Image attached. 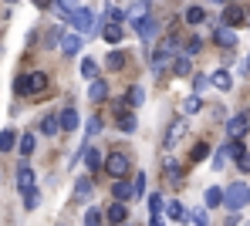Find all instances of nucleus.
I'll return each instance as SVG.
<instances>
[{
	"instance_id": "f257e3e1",
	"label": "nucleus",
	"mask_w": 250,
	"mask_h": 226,
	"mask_svg": "<svg viewBox=\"0 0 250 226\" xmlns=\"http://www.w3.org/2000/svg\"><path fill=\"white\" fill-rule=\"evenodd\" d=\"M44 88H47V75H44V71L21 75V78L14 81V91H17V94H41Z\"/></svg>"
},
{
	"instance_id": "f03ea898",
	"label": "nucleus",
	"mask_w": 250,
	"mask_h": 226,
	"mask_svg": "<svg viewBox=\"0 0 250 226\" xmlns=\"http://www.w3.org/2000/svg\"><path fill=\"white\" fill-rule=\"evenodd\" d=\"M176 54H179V41H176V38H166L163 44L156 47V54H152V68H156V71H163L166 64L176 61Z\"/></svg>"
},
{
	"instance_id": "7ed1b4c3",
	"label": "nucleus",
	"mask_w": 250,
	"mask_h": 226,
	"mask_svg": "<svg viewBox=\"0 0 250 226\" xmlns=\"http://www.w3.org/2000/svg\"><path fill=\"white\" fill-rule=\"evenodd\" d=\"M105 169H108V176H112V179H125V176H128V169H132V162H128V155H125V152H112V155H108V162H105Z\"/></svg>"
},
{
	"instance_id": "20e7f679",
	"label": "nucleus",
	"mask_w": 250,
	"mask_h": 226,
	"mask_svg": "<svg viewBox=\"0 0 250 226\" xmlns=\"http://www.w3.org/2000/svg\"><path fill=\"white\" fill-rule=\"evenodd\" d=\"M71 24H75V31H78V34H84V38H91V34L98 31V27H95V14H91L88 7L71 14Z\"/></svg>"
},
{
	"instance_id": "39448f33",
	"label": "nucleus",
	"mask_w": 250,
	"mask_h": 226,
	"mask_svg": "<svg viewBox=\"0 0 250 226\" xmlns=\"http://www.w3.org/2000/svg\"><path fill=\"white\" fill-rule=\"evenodd\" d=\"M247 203H250V189L244 182H233V186L227 189V206H230V209H240V206H247Z\"/></svg>"
},
{
	"instance_id": "423d86ee",
	"label": "nucleus",
	"mask_w": 250,
	"mask_h": 226,
	"mask_svg": "<svg viewBox=\"0 0 250 226\" xmlns=\"http://www.w3.org/2000/svg\"><path fill=\"white\" fill-rule=\"evenodd\" d=\"M244 20H247L244 7H237V3H227V7H223V17H220V24H227V27H244Z\"/></svg>"
},
{
	"instance_id": "0eeeda50",
	"label": "nucleus",
	"mask_w": 250,
	"mask_h": 226,
	"mask_svg": "<svg viewBox=\"0 0 250 226\" xmlns=\"http://www.w3.org/2000/svg\"><path fill=\"white\" fill-rule=\"evenodd\" d=\"M250 129V118H247V112H240V115H233V118H227V135L230 138H240L244 132Z\"/></svg>"
},
{
	"instance_id": "6e6552de",
	"label": "nucleus",
	"mask_w": 250,
	"mask_h": 226,
	"mask_svg": "<svg viewBox=\"0 0 250 226\" xmlns=\"http://www.w3.org/2000/svg\"><path fill=\"white\" fill-rule=\"evenodd\" d=\"M132 27H135V34H139L142 41H152L156 31H159V20H156V17H142V20H135Z\"/></svg>"
},
{
	"instance_id": "1a4fd4ad",
	"label": "nucleus",
	"mask_w": 250,
	"mask_h": 226,
	"mask_svg": "<svg viewBox=\"0 0 250 226\" xmlns=\"http://www.w3.org/2000/svg\"><path fill=\"white\" fill-rule=\"evenodd\" d=\"M17 189H21V192L38 189V186H34V169H31L27 162H21V169H17Z\"/></svg>"
},
{
	"instance_id": "9d476101",
	"label": "nucleus",
	"mask_w": 250,
	"mask_h": 226,
	"mask_svg": "<svg viewBox=\"0 0 250 226\" xmlns=\"http://www.w3.org/2000/svg\"><path fill=\"white\" fill-rule=\"evenodd\" d=\"M213 41H216L220 47H237V34H233V27L220 24V27L213 31Z\"/></svg>"
},
{
	"instance_id": "9b49d317",
	"label": "nucleus",
	"mask_w": 250,
	"mask_h": 226,
	"mask_svg": "<svg viewBox=\"0 0 250 226\" xmlns=\"http://www.w3.org/2000/svg\"><path fill=\"white\" fill-rule=\"evenodd\" d=\"M166 209H169V220H172V223H193V216H189V209H186L183 203H176V199H172Z\"/></svg>"
},
{
	"instance_id": "f8f14e48",
	"label": "nucleus",
	"mask_w": 250,
	"mask_h": 226,
	"mask_svg": "<svg viewBox=\"0 0 250 226\" xmlns=\"http://www.w3.org/2000/svg\"><path fill=\"white\" fill-rule=\"evenodd\" d=\"M105 216H108V223H112V226H125L128 209H125V203H112V206L105 209Z\"/></svg>"
},
{
	"instance_id": "ddd939ff",
	"label": "nucleus",
	"mask_w": 250,
	"mask_h": 226,
	"mask_svg": "<svg viewBox=\"0 0 250 226\" xmlns=\"http://www.w3.org/2000/svg\"><path fill=\"white\" fill-rule=\"evenodd\" d=\"M61 51L71 57V54H78L82 51V34H61Z\"/></svg>"
},
{
	"instance_id": "4468645a",
	"label": "nucleus",
	"mask_w": 250,
	"mask_h": 226,
	"mask_svg": "<svg viewBox=\"0 0 250 226\" xmlns=\"http://www.w3.org/2000/svg\"><path fill=\"white\" fill-rule=\"evenodd\" d=\"M88 98L98 105V101H105L108 98V81L105 78H98V81H91V88H88Z\"/></svg>"
},
{
	"instance_id": "2eb2a0df",
	"label": "nucleus",
	"mask_w": 250,
	"mask_h": 226,
	"mask_svg": "<svg viewBox=\"0 0 250 226\" xmlns=\"http://www.w3.org/2000/svg\"><path fill=\"white\" fill-rule=\"evenodd\" d=\"M58 118H61V132H75L78 129V112L75 108H61Z\"/></svg>"
},
{
	"instance_id": "dca6fc26",
	"label": "nucleus",
	"mask_w": 250,
	"mask_h": 226,
	"mask_svg": "<svg viewBox=\"0 0 250 226\" xmlns=\"http://www.w3.org/2000/svg\"><path fill=\"white\" fill-rule=\"evenodd\" d=\"M209 85L220 88V91H230L233 88V78H230V71H213V75H209Z\"/></svg>"
},
{
	"instance_id": "f3484780",
	"label": "nucleus",
	"mask_w": 250,
	"mask_h": 226,
	"mask_svg": "<svg viewBox=\"0 0 250 226\" xmlns=\"http://www.w3.org/2000/svg\"><path fill=\"white\" fill-rule=\"evenodd\" d=\"M112 196H115V203L132 199V182H128V179H115V186H112Z\"/></svg>"
},
{
	"instance_id": "a211bd4d",
	"label": "nucleus",
	"mask_w": 250,
	"mask_h": 226,
	"mask_svg": "<svg viewBox=\"0 0 250 226\" xmlns=\"http://www.w3.org/2000/svg\"><path fill=\"white\" fill-rule=\"evenodd\" d=\"M102 38H105L108 44H122L125 31H122V27H119V24H108V27H102Z\"/></svg>"
},
{
	"instance_id": "6ab92c4d",
	"label": "nucleus",
	"mask_w": 250,
	"mask_h": 226,
	"mask_svg": "<svg viewBox=\"0 0 250 226\" xmlns=\"http://www.w3.org/2000/svg\"><path fill=\"white\" fill-rule=\"evenodd\" d=\"M41 132L44 135H58V132H61V118H58V115H44L41 118Z\"/></svg>"
},
{
	"instance_id": "aec40b11",
	"label": "nucleus",
	"mask_w": 250,
	"mask_h": 226,
	"mask_svg": "<svg viewBox=\"0 0 250 226\" xmlns=\"http://www.w3.org/2000/svg\"><path fill=\"white\" fill-rule=\"evenodd\" d=\"M142 17H149V0H135L128 7V20H142Z\"/></svg>"
},
{
	"instance_id": "412c9836",
	"label": "nucleus",
	"mask_w": 250,
	"mask_h": 226,
	"mask_svg": "<svg viewBox=\"0 0 250 226\" xmlns=\"http://www.w3.org/2000/svg\"><path fill=\"white\" fill-rule=\"evenodd\" d=\"M172 71H176L179 78H186V75L193 71V61H189V54H179V57L172 61Z\"/></svg>"
},
{
	"instance_id": "4be33fe9",
	"label": "nucleus",
	"mask_w": 250,
	"mask_h": 226,
	"mask_svg": "<svg viewBox=\"0 0 250 226\" xmlns=\"http://www.w3.org/2000/svg\"><path fill=\"white\" fill-rule=\"evenodd\" d=\"M82 159H84V166H88V169H98V166H102V152H98V149H91V145L82 149Z\"/></svg>"
},
{
	"instance_id": "5701e85b",
	"label": "nucleus",
	"mask_w": 250,
	"mask_h": 226,
	"mask_svg": "<svg viewBox=\"0 0 250 226\" xmlns=\"http://www.w3.org/2000/svg\"><path fill=\"white\" fill-rule=\"evenodd\" d=\"M91 192H95V186H91V179H78L75 182V199H91Z\"/></svg>"
},
{
	"instance_id": "b1692460",
	"label": "nucleus",
	"mask_w": 250,
	"mask_h": 226,
	"mask_svg": "<svg viewBox=\"0 0 250 226\" xmlns=\"http://www.w3.org/2000/svg\"><path fill=\"white\" fill-rule=\"evenodd\" d=\"M183 135H186V122H172V129H169V135H166V145L172 149Z\"/></svg>"
},
{
	"instance_id": "393cba45",
	"label": "nucleus",
	"mask_w": 250,
	"mask_h": 226,
	"mask_svg": "<svg viewBox=\"0 0 250 226\" xmlns=\"http://www.w3.org/2000/svg\"><path fill=\"white\" fill-rule=\"evenodd\" d=\"M142 101H146V91L139 88V85H132V88H128V94H125V105H132V108H139Z\"/></svg>"
},
{
	"instance_id": "a878e982",
	"label": "nucleus",
	"mask_w": 250,
	"mask_h": 226,
	"mask_svg": "<svg viewBox=\"0 0 250 226\" xmlns=\"http://www.w3.org/2000/svg\"><path fill=\"white\" fill-rule=\"evenodd\" d=\"M105 64H108L112 71H122V68H125V51H108Z\"/></svg>"
},
{
	"instance_id": "bb28decb",
	"label": "nucleus",
	"mask_w": 250,
	"mask_h": 226,
	"mask_svg": "<svg viewBox=\"0 0 250 226\" xmlns=\"http://www.w3.org/2000/svg\"><path fill=\"white\" fill-rule=\"evenodd\" d=\"M14 145H17V132L14 129H3L0 132V152H10Z\"/></svg>"
},
{
	"instance_id": "cd10ccee",
	"label": "nucleus",
	"mask_w": 250,
	"mask_h": 226,
	"mask_svg": "<svg viewBox=\"0 0 250 226\" xmlns=\"http://www.w3.org/2000/svg\"><path fill=\"white\" fill-rule=\"evenodd\" d=\"M200 108H203V98H200V94H189V98L183 101V115H196Z\"/></svg>"
},
{
	"instance_id": "c85d7f7f",
	"label": "nucleus",
	"mask_w": 250,
	"mask_h": 226,
	"mask_svg": "<svg viewBox=\"0 0 250 226\" xmlns=\"http://www.w3.org/2000/svg\"><path fill=\"white\" fill-rule=\"evenodd\" d=\"M34 145H38V138L31 135V132H24V135H21V142H17L21 155H31V152H34Z\"/></svg>"
},
{
	"instance_id": "c756f323",
	"label": "nucleus",
	"mask_w": 250,
	"mask_h": 226,
	"mask_svg": "<svg viewBox=\"0 0 250 226\" xmlns=\"http://www.w3.org/2000/svg\"><path fill=\"white\" fill-rule=\"evenodd\" d=\"M82 78H88V81H98V64H95L91 57H84V61H82Z\"/></svg>"
},
{
	"instance_id": "7c9ffc66",
	"label": "nucleus",
	"mask_w": 250,
	"mask_h": 226,
	"mask_svg": "<svg viewBox=\"0 0 250 226\" xmlns=\"http://www.w3.org/2000/svg\"><path fill=\"white\" fill-rule=\"evenodd\" d=\"M220 203H227V192H223V189H216V186L207 189V206H220Z\"/></svg>"
},
{
	"instance_id": "2f4dec72",
	"label": "nucleus",
	"mask_w": 250,
	"mask_h": 226,
	"mask_svg": "<svg viewBox=\"0 0 250 226\" xmlns=\"http://www.w3.org/2000/svg\"><path fill=\"white\" fill-rule=\"evenodd\" d=\"M203 20H207L203 7H186V24H203Z\"/></svg>"
},
{
	"instance_id": "473e14b6",
	"label": "nucleus",
	"mask_w": 250,
	"mask_h": 226,
	"mask_svg": "<svg viewBox=\"0 0 250 226\" xmlns=\"http://www.w3.org/2000/svg\"><path fill=\"white\" fill-rule=\"evenodd\" d=\"M98 132H102V118H98V115H91V118H88V125H84V135L95 138Z\"/></svg>"
},
{
	"instance_id": "72a5a7b5",
	"label": "nucleus",
	"mask_w": 250,
	"mask_h": 226,
	"mask_svg": "<svg viewBox=\"0 0 250 226\" xmlns=\"http://www.w3.org/2000/svg\"><path fill=\"white\" fill-rule=\"evenodd\" d=\"M163 172H166L169 182H179V179H183V172H179V166H176L172 159H166V169H163Z\"/></svg>"
},
{
	"instance_id": "f704fd0d",
	"label": "nucleus",
	"mask_w": 250,
	"mask_h": 226,
	"mask_svg": "<svg viewBox=\"0 0 250 226\" xmlns=\"http://www.w3.org/2000/svg\"><path fill=\"white\" fill-rule=\"evenodd\" d=\"M132 196H135V199L146 196V172H139V176L132 179Z\"/></svg>"
},
{
	"instance_id": "c9c22d12",
	"label": "nucleus",
	"mask_w": 250,
	"mask_h": 226,
	"mask_svg": "<svg viewBox=\"0 0 250 226\" xmlns=\"http://www.w3.org/2000/svg\"><path fill=\"white\" fill-rule=\"evenodd\" d=\"M209 155V145L207 142H196V145H193V155H189V159H193V162H200V159H207Z\"/></svg>"
},
{
	"instance_id": "e433bc0d",
	"label": "nucleus",
	"mask_w": 250,
	"mask_h": 226,
	"mask_svg": "<svg viewBox=\"0 0 250 226\" xmlns=\"http://www.w3.org/2000/svg\"><path fill=\"white\" fill-rule=\"evenodd\" d=\"M84 226H102V209H95V206H91V209L84 213Z\"/></svg>"
},
{
	"instance_id": "4c0bfd02",
	"label": "nucleus",
	"mask_w": 250,
	"mask_h": 226,
	"mask_svg": "<svg viewBox=\"0 0 250 226\" xmlns=\"http://www.w3.org/2000/svg\"><path fill=\"white\" fill-rule=\"evenodd\" d=\"M38 203H41V196H38V189H31V192H24V206H27V209H38Z\"/></svg>"
},
{
	"instance_id": "58836bf2",
	"label": "nucleus",
	"mask_w": 250,
	"mask_h": 226,
	"mask_svg": "<svg viewBox=\"0 0 250 226\" xmlns=\"http://www.w3.org/2000/svg\"><path fill=\"white\" fill-rule=\"evenodd\" d=\"M189 216H193V223H196V226H209V216H207V209H193Z\"/></svg>"
},
{
	"instance_id": "ea45409f",
	"label": "nucleus",
	"mask_w": 250,
	"mask_h": 226,
	"mask_svg": "<svg viewBox=\"0 0 250 226\" xmlns=\"http://www.w3.org/2000/svg\"><path fill=\"white\" fill-rule=\"evenodd\" d=\"M200 47H203V41H200V38H193V41H186V51H183V54H189V57H193V54H200Z\"/></svg>"
},
{
	"instance_id": "a19ab883",
	"label": "nucleus",
	"mask_w": 250,
	"mask_h": 226,
	"mask_svg": "<svg viewBox=\"0 0 250 226\" xmlns=\"http://www.w3.org/2000/svg\"><path fill=\"white\" fill-rule=\"evenodd\" d=\"M119 129H122V132H135V118H132V115H122V118H119Z\"/></svg>"
},
{
	"instance_id": "79ce46f5",
	"label": "nucleus",
	"mask_w": 250,
	"mask_h": 226,
	"mask_svg": "<svg viewBox=\"0 0 250 226\" xmlns=\"http://www.w3.org/2000/svg\"><path fill=\"white\" fill-rule=\"evenodd\" d=\"M149 209H152V216H159L163 213V196H149Z\"/></svg>"
},
{
	"instance_id": "37998d69",
	"label": "nucleus",
	"mask_w": 250,
	"mask_h": 226,
	"mask_svg": "<svg viewBox=\"0 0 250 226\" xmlns=\"http://www.w3.org/2000/svg\"><path fill=\"white\" fill-rule=\"evenodd\" d=\"M58 7H61V10H68V14L82 10V7H78V0H58Z\"/></svg>"
},
{
	"instance_id": "c03bdc74",
	"label": "nucleus",
	"mask_w": 250,
	"mask_h": 226,
	"mask_svg": "<svg viewBox=\"0 0 250 226\" xmlns=\"http://www.w3.org/2000/svg\"><path fill=\"white\" fill-rule=\"evenodd\" d=\"M207 85H209V78H207V75H193V88H196V91H203Z\"/></svg>"
},
{
	"instance_id": "a18cd8bd",
	"label": "nucleus",
	"mask_w": 250,
	"mask_h": 226,
	"mask_svg": "<svg viewBox=\"0 0 250 226\" xmlns=\"http://www.w3.org/2000/svg\"><path fill=\"white\" fill-rule=\"evenodd\" d=\"M223 159H227V149H220V152H216V155H213V169H216V172H220V169H223Z\"/></svg>"
},
{
	"instance_id": "49530a36",
	"label": "nucleus",
	"mask_w": 250,
	"mask_h": 226,
	"mask_svg": "<svg viewBox=\"0 0 250 226\" xmlns=\"http://www.w3.org/2000/svg\"><path fill=\"white\" fill-rule=\"evenodd\" d=\"M237 166H240V172H250V152H244V155L237 159Z\"/></svg>"
},
{
	"instance_id": "de8ad7c7",
	"label": "nucleus",
	"mask_w": 250,
	"mask_h": 226,
	"mask_svg": "<svg viewBox=\"0 0 250 226\" xmlns=\"http://www.w3.org/2000/svg\"><path fill=\"white\" fill-rule=\"evenodd\" d=\"M227 226H240V216H237V213H230V216H227Z\"/></svg>"
},
{
	"instance_id": "09e8293b",
	"label": "nucleus",
	"mask_w": 250,
	"mask_h": 226,
	"mask_svg": "<svg viewBox=\"0 0 250 226\" xmlns=\"http://www.w3.org/2000/svg\"><path fill=\"white\" fill-rule=\"evenodd\" d=\"M149 226H166V223H163V216H152V223H149Z\"/></svg>"
},
{
	"instance_id": "8fccbe9b",
	"label": "nucleus",
	"mask_w": 250,
	"mask_h": 226,
	"mask_svg": "<svg viewBox=\"0 0 250 226\" xmlns=\"http://www.w3.org/2000/svg\"><path fill=\"white\" fill-rule=\"evenodd\" d=\"M34 3H38V7H47V3H51V0H34Z\"/></svg>"
},
{
	"instance_id": "3c124183",
	"label": "nucleus",
	"mask_w": 250,
	"mask_h": 226,
	"mask_svg": "<svg viewBox=\"0 0 250 226\" xmlns=\"http://www.w3.org/2000/svg\"><path fill=\"white\" fill-rule=\"evenodd\" d=\"M213 3H227V0H213Z\"/></svg>"
},
{
	"instance_id": "603ef678",
	"label": "nucleus",
	"mask_w": 250,
	"mask_h": 226,
	"mask_svg": "<svg viewBox=\"0 0 250 226\" xmlns=\"http://www.w3.org/2000/svg\"><path fill=\"white\" fill-rule=\"evenodd\" d=\"M247 71H250V57H247Z\"/></svg>"
}]
</instances>
